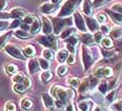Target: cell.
<instances>
[{"label": "cell", "instance_id": "cell-1", "mask_svg": "<svg viewBox=\"0 0 122 111\" xmlns=\"http://www.w3.org/2000/svg\"><path fill=\"white\" fill-rule=\"evenodd\" d=\"M51 95L54 97L55 99H60L63 100L64 103L68 104L70 102H73L75 99L76 93L72 88H64L59 85H54L51 87Z\"/></svg>", "mask_w": 122, "mask_h": 111}, {"label": "cell", "instance_id": "cell-2", "mask_svg": "<svg viewBox=\"0 0 122 111\" xmlns=\"http://www.w3.org/2000/svg\"><path fill=\"white\" fill-rule=\"evenodd\" d=\"M81 2H82V0H66L59 10L58 17L60 18L71 17V15H74V13L76 12L78 6L81 4Z\"/></svg>", "mask_w": 122, "mask_h": 111}, {"label": "cell", "instance_id": "cell-3", "mask_svg": "<svg viewBox=\"0 0 122 111\" xmlns=\"http://www.w3.org/2000/svg\"><path fill=\"white\" fill-rule=\"evenodd\" d=\"M74 22L71 17L66 18H60V17H54L52 18V23H53V32L55 35H60L61 32L64 30L65 27H70Z\"/></svg>", "mask_w": 122, "mask_h": 111}, {"label": "cell", "instance_id": "cell-4", "mask_svg": "<svg viewBox=\"0 0 122 111\" xmlns=\"http://www.w3.org/2000/svg\"><path fill=\"white\" fill-rule=\"evenodd\" d=\"M81 57H82L84 71H87L92 67V64L96 61V57L92 54L88 48H86V46H82V48H81Z\"/></svg>", "mask_w": 122, "mask_h": 111}, {"label": "cell", "instance_id": "cell-5", "mask_svg": "<svg viewBox=\"0 0 122 111\" xmlns=\"http://www.w3.org/2000/svg\"><path fill=\"white\" fill-rule=\"evenodd\" d=\"M37 40L40 45H42L43 47H45L46 49H53V50H56V49L58 48V41H57V38H56L55 34L40 36Z\"/></svg>", "mask_w": 122, "mask_h": 111}, {"label": "cell", "instance_id": "cell-6", "mask_svg": "<svg viewBox=\"0 0 122 111\" xmlns=\"http://www.w3.org/2000/svg\"><path fill=\"white\" fill-rule=\"evenodd\" d=\"M4 50L5 52L11 55L12 57L16 58V59H19V60H25L26 59V56L24 55L23 51L20 49V47L16 45H13V43H7V45L4 47Z\"/></svg>", "mask_w": 122, "mask_h": 111}, {"label": "cell", "instance_id": "cell-7", "mask_svg": "<svg viewBox=\"0 0 122 111\" xmlns=\"http://www.w3.org/2000/svg\"><path fill=\"white\" fill-rule=\"evenodd\" d=\"M73 21L75 23V27L78 31L81 33H86L87 32V28H86V22L85 18L80 14L79 12H75L73 15Z\"/></svg>", "mask_w": 122, "mask_h": 111}, {"label": "cell", "instance_id": "cell-8", "mask_svg": "<svg viewBox=\"0 0 122 111\" xmlns=\"http://www.w3.org/2000/svg\"><path fill=\"white\" fill-rule=\"evenodd\" d=\"M85 22H86V28H87V30L92 33L98 32V30L100 29V23L97 21L96 18H93L92 16H86Z\"/></svg>", "mask_w": 122, "mask_h": 111}, {"label": "cell", "instance_id": "cell-9", "mask_svg": "<svg viewBox=\"0 0 122 111\" xmlns=\"http://www.w3.org/2000/svg\"><path fill=\"white\" fill-rule=\"evenodd\" d=\"M41 24H42V33L44 35H50L53 32V23L52 20H50L46 16H42L41 17Z\"/></svg>", "mask_w": 122, "mask_h": 111}, {"label": "cell", "instance_id": "cell-10", "mask_svg": "<svg viewBox=\"0 0 122 111\" xmlns=\"http://www.w3.org/2000/svg\"><path fill=\"white\" fill-rule=\"evenodd\" d=\"M58 9V4H53L52 2H45L39 6V11L44 15H50Z\"/></svg>", "mask_w": 122, "mask_h": 111}, {"label": "cell", "instance_id": "cell-11", "mask_svg": "<svg viewBox=\"0 0 122 111\" xmlns=\"http://www.w3.org/2000/svg\"><path fill=\"white\" fill-rule=\"evenodd\" d=\"M27 69H29V73L30 74H36L39 72L40 70V64L39 61H38V58H30L29 61V64H27Z\"/></svg>", "mask_w": 122, "mask_h": 111}, {"label": "cell", "instance_id": "cell-12", "mask_svg": "<svg viewBox=\"0 0 122 111\" xmlns=\"http://www.w3.org/2000/svg\"><path fill=\"white\" fill-rule=\"evenodd\" d=\"M78 108L80 111H93L94 102L92 99H83L78 103Z\"/></svg>", "mask_w": 122, "mask_h": 111}, {"label": "cell", "instance_id": "cell-13", "mask_svg": "<svg viewBox=\"0 0 122 111\" xmlns=\"http://www.w3.org/2000/svg\"><path fill=\"white\" fill-rule=\"evenodd\" d=\"M105 13L108 15V16H110V18L113 20L114 23H116L118 25L122 24V14H120V13H117L115 11H113V10H106Z\"/></svg>", "mask_w": 122, "mask_h": 111}, {"label": "cell", "instance_id": "cell-14", "mask_svg": "<svg viewBox=\"0 0 122 111\" xmlns=\"http://www.w3.org/2000/svg\"><path fill=\"white\" fill-rule=\"evenodd\" d=\"M82 11L85 16H92L94 12V6L91 0H83L82 1Z\"/></svg>", "mask_w": 122, "mask_h": 111}, {"label": "cell", "instance_id": "cell-15", "mask_svg": "<svg viewBox=\"0 0 122 111\" xmlns=\"http://www.w3.org/2000/svg\"><path fill=\"white\" fill-rule=\"evenodd\" d=\"M41 97H42V102H43V105L45 106V108L49 109V108H52V107H54L55 106V99L51 94L42 93Z\"/></svg>", "mask_w": 122, "mask_h": 111}, {"label": "cell", "instance_id": "cell-16", "mask_svg": "<svg viewBox=\"0 0 122 111\" xmlns=\"http://www.w3.org/2000/svg\"><path fill=\"white\" fill-rule=\"evenodd\" d=\"M11 15L14 19H23L27 15V13L25 10L21 9V7H15L11 11Z\"/></svg>", "mask_w": 122, "mask_h": 111}, {"label": "cell", "instance_id": "cell-17", "mask_svg": "<svg viewBox=\"0 0 122 111\" xmlns=\"http://www.w3.org/2000/svg\"><path fill=\"white\" fill-rule=\"evenodd\" d=\"M13 35L16 36L18 39H21V40H29V39H30V38L33 37V35L30 34V32H27V31H23L21 29L20 30L17 29L14 33H13Z\"/></svg>", "mask_w": 122, "mask_h": 111}, {"label": "cell", "instance_id": "cell-18", "mask_svg": "<svg viewBox=\"0 0 122 111\" xmlns=\"http://www.w3.org/2000/svg\"><path fill=\"white\" fill-rule=\"evenodd\" d=\"M34 106V102H33L30 99H27V97H24L20 100V107L22 108V110L24 111H29L33 108Z\"/></svg>", "mask_w": 122, "mask_h": 111}, {"label": "cell", "instance_id": "cell-19", "mask_svg": "<svg viewBox=\"0 0 122 111\" xmlns=\"http://www.w3.org/2000/svg\"><path fill=\"white\" fill-rule=\"evenodd\" d=\"M42 28V24H41V21L39 20V18H36V20H35L34 22H33V24L30 25V33L32 35H35L37 34V33H39L40 29Z\"/></svg>", "mask_w": 122, "mask_h": 111}, {"label": "cell", "instance_id": "cell-20", "mask_svg": "<svg viewBox=\"0 0 122 111\" xmlns=\"http://www.w3.org/2000/svg\"><path fill=\"white\" fill-rule=\"evenodd\" d=\"M75 33H76V29H75V28H72V27L65 28V29L61 32L60 38H61V39H67L68 37H71V36L74 35Z\"/></svg>", "mask_w": 122, "mask_h": 111}, {"label": "cell", "instance_id": "cell-21", "mask_svg": "<svg viewBox=\"0 0 122 111\" xmlns=\"http://www.w3.org/2000/svg\"><path fill=\"white\" fill-rule=\"evenodd\" d=\"M68 57V51L65 49V50H60L58 51L57 55H56V59L58 60L59 64H63L64 61H66V59Z\"/></svg>", "mask_w": 122, "mask_h": 111}, {"label": "cell", "instance_id": "cell-22", "mask_svg": "<svg viewBox=\"0 0 122 111\" xmlns=\"http://www.w3.org/2000/svg\"><path fill=\"white\" fill-rule=\"evenodd\" d=\"M90 90V78H85L81 82L80 86L78 87V91L80 93H85Z\"/></svg>", "mask_w": 122, "mask_h": 111}, {"label": "cell", "instance_id": "cell-23", "mask_svg": "<svg viewBox=\"0 0 122 111\" xmlns=\"http://www.w3.org/2000/svg\"><path fill=\"white\" fill-rule=\"evenodd\" d=\"M23 53L24 55L26 56V57L29 58H33L35 55H36V50H35V48L33 47V46H25L24 49H23Z\"/></svg>", "mask_w": 122, "mask_h": 111}, {"label": "cell", "instance_id": "cell-24", "mask_svg": "<svg viewBox=\"0 0 122 111\" xmlns=\"http://www.w3.org/2000/svg\"><path fill=\"white\" fill-rule=\"evenodd\" d=\"M81 40H82V42L84 43V46H92L94 42H95L94 35L87 34V33H85V34L82 35V37H81Z\"/></svg>", "mask_w": 122, "mask_h": 111}, {"label": "cell", "instance_id": "cell-25", "mask_svg": "<svg viewBox=\"0 0 122 111\" xmlns=\"http://www.w3.org/2000/svg\"><path fill=\"white\" fill-rule=\"evenodd\" d=\"M110 35H111V38L113 39H119V38L122 37V28H113L110 32Z\"/></svg>", "mask_w": 122, "mask_h": 111}, {"label": "cell", "instance_id": "cell-26", "mask_svg": "<svg viewBox=\"0 0 122 111\" xmlns=\"http://www.w3.org/2000/svg\"><path fill=\"white\" fill-rule=\"evenodd\" d=\"M101 45L105 50H111L114 47V42H113V38L111 37H103L102 41H101Z\"/></svg>", "mask_w": 122, "mask_h": 111}, {"label": "cell", "instance_id": "cell-27", "mask_svg": "<svg viewBox=\"0 0 122 111\" xmlns=\"http://www.w3.org/2000/svg\"><path fill=\"white\" fill-rule=\"evenodd\" d=\"M42 56L47 60H54L56 58V55L52 49H44L42 51Z\"/></svg>", "mask_w": 122, "mask_h": 111}, {"label": "cell", "instance_id": "cell-28", "mask_svg": "<svg viewBox=\"0 0 122 111\" xmlns=\"http://www.w3.org/2000/svg\"><path fill=\"white\" fill-rule=\"evenodd\" d=\"M38 61H39L40 68H41L43 71L50 70V67H51L50 60H47V59H45L44 57H39V58H38Z\"/></svg>", "mask_w": 122, "mask_h": 111}, {"label": "cell", "instance_id": "cell-29", "mask_svg": "<svg viewBox=\"0 0 122 111\" xmlns=\"http://www.w3.org/2000/svg\"><path fill=\"white\" fill-rule=\"evenodd\" d=\"M13 35V33H12V31H10V32H7L5 33L4 35H2V36H0V49L1 48H4L5 47V43L7 42V40L11 38V36Z\"/></svg>", "mask_w": 122, "mask_h": 111}, {"label": "cell", "instance_id": "cell-30", "mask_svg": "<svg viewBox=\"0 0 122 111\" xmlns=\"http://www.w3.org/2000/svg\"><path fill=\"white\" fill-rule=\"evenodd\" d=\"M52 77H53L52 71L46 70V71H43L41 73V75H40V79H41L43 82H49L51 79H52Z\"/></svg>", "mask_w": 122, "mask_h": 111}, {"label": "cell", "instance_id": "cell-31", "mask_svg": "<svg viewBox=\"0 0 122 111\" xmlns=\"http://www.w3.org/2000/svg\"><path fill=\"white\" fill-rule=\"evenodd\" d=\"M116 95H117V89H113L106 94L105 96V100L108 103V104H113V102L116 99Z\"/></svg>", "mask_w": 122, "mask_h": 111}, {"label": "cell", "instance_id": "cell-32", "mask_svg": "<svg viewBox=\"0 0 122 111\" xmlns=\"http://www.w3.org/2000/svg\"><path fill=\"white\" fill-rule=\"evenodd\" d=\"M13 89H14V92L17 94H23L25 93V91H26V88L23 86V84H15L14 87H13Z\"/></svg>", "mask_w": 122, "mask_h": 111}, {"label": "cell", "instance_id": "cell-33", "mask_svg": "<svg viewBox=\"0 0 122 111\" xmlns=\"http://www.w3.org/2000/svg\"><path fill=\"white\" fill-rule=\"evenodd\" d=\"M67 71H68V68H67V66H65V64H60V66L57 68V70H56L57 75L60 76V77H63V76L66 75Z\"/></svg>", "mask_w": 122, "mask_h": 111}, {"label": "cell", "instance_id": "cell-34", "mask_svg": "<svg viewBox=\"0 0 122 111\" xmlns=\"http://www.w3.org/2000/svg\"><path fill=\"white\" fill-rule=\"evenodd\" d=\"M67 84L70 85L71 87H73V88H78L80 86V84H81V81L78 78V77L73 76V77H70V78L67 79Z\"/></svg>", "mask_w": 122, "mask_h": 111}, {"label": "cell", "instance_id": "cell-35", "mask_svg": "<svg viewBox=\"0 0 122 111\" xmlns=\"http://www.w3.org/2000/svg\"><path fill=\"white\" fill-rule=\"evenodd\" d=\"M36 18H37L36 15H34V14H27L26 16H25L23 19H22V22H24V23H27V24L32 25L33 22L36 20Z\"/></svg>", "mask_w": 122, "mask_h": 111}, {"label": "cell", "instance_id": "cell-36", "mask_svg": "<svg viewBox=\"0 0 122 111\" xmlns=\"http://www.w3.org/2000/svg\"><path fill=\"white\" fill-rule=\"evenodd\" d=\"M18 70V68H17V66H15L14 64H10L5 66V72L9 75H13V74H15Z\"/></svg>", "mask_w": 122, "mask_h": 111}, {"label": "cell", "instance_id": "cell-37", "mask_svg": "<svg viewBox=\"0 0 122 111\" xmlns=\"http://www.w3.org/2000/svg\"><path fill=\"white\" fill-rule=\"evenodd\" d=\"M107 90H108V85H107V82H101L100 84L98 85V91H99V93L105 94L106 92H107Z\"/></svg>", "mask_w": 122, "mask_h": 111}, {"label": "cell", "instance_id": "cell-38", "mask_svg": "<svg viewBox=\"0 0 122 111\" xmlns=\"http://www.w3.org/2000/svg\"><path fill=\"white\" fill-rule=\"evenodd\" d=\"M96 19H97V21L100 24H104L106 22V20H107V16H106L105 13L100 12V13H98V14H97V16H96Z\"/></svg>", "mask_w": 122, "mask_h": 111}, {"label": "cell", "instance_id": "cell-39", "mask_svg": "<svg viewBox=\"0 0 122 111\" xmlns=\"http://www.w3.org/2000/svg\"><path fill=\"white\" fill-rule=\"evenodd\" d=\"M24 75L22 73H15L12 77V81L15 82V84H21L24 79Z\"/></svg>", "mask_w": 122, "mask_h": 111}, {"label": "cell", "instance_id": "cell-40", "mask_svg": "<svg viewBox=\"0 0 122 111\" xmlns=\"http://www.w3.org/2000/svg\"><path fill=\"white\" fill-rule=\"evenodd\" d=\"M4 110L5 111H17V105L14 102H7L4 106Z\"/></svg>", "mask_w": 122, "mask_h": 111}, {"label": "cell", "instance_id": "cell-41", "mask_svg": "<svg viewBox=\"0 0 122 111\" xmlns=\"http://www.w3.org/2000/svg\"><path fill=\"white\" fill-rule=\"evenodd\" d=\"M65 40H66V43L73 45V46H75V47L79 43V38H78L76 35H72L71 37H68L67 39H65Z\"/></svg>", "mask_w": 122, "mask_h": 111}, {"label": "cell", "instance_id": "cell-42", "mask_svg": "<svg viewBox=\"0 0 122 111\" xmlns=\"http://www.w3.org/2000/svg\"><path fill=\"white\" fill-rule=\"evenodd\" d=\"M111 0H94L93 1V6H94V9H99L104 4H106L107 2H110Z\"/></svg>", "mask_w": 122, "mask_h": 111}, {"label": "cell", "instance_id": "cell-43", "mask_svg": "<svg viewBox=\"0 0 122 111\" xmlns=\"http://www.w3.org/2000/svg\"><path fill=\"white\" fill-rule=\"evenodd\" d=\"M98 85H99V81L97 77H95V76L90 77V90H94Z\"/></svg>", "mask_w": 122, "mask_h": 111}, {"label": "cell", "instance_id": "cell-44", "mask_svg": "<svg viewBox=\"0 0 122 111\" xmlns=\"http://www.w3.org/2000/svg\"><path fill=\"white\" fill-rule=\"evenodd\" d=\"M103 75H104V77H107V78L112 77L114 75L113 69H112L111 67H104L103 68Z\"/></svg>", "mask_w": 122, "mask_h": 111}, {"label": "cell", "instance_id": "cell-45", "mask_svg": "<svg viewBox=\"0 0 122 111\" xmlns=\"http://www.w3.org/2000/svg\"><path fill=\"white\" fill-rule=\"evenodd\" d=\"M103 68L104 67H98V68H96L95 71H94V76L97 77V78H102V77H104V75H103Z\"/></svg>", "mask_w": 122, "mask_h": 111}, {"label": "cell", "instance_id": "cell-46", "mask_svg": "<svg viewBox=\"0 0 122 111\" xmlns=\"http://www.w3.org/2000/svg\"><path fill=\"white\" fill-rule=\"evenodd\" d=\"M112 109L114 111H122V100H117L112 104Z\"/></svg>", "mask_w": 122, "mask_h": 111}, {"label": "cell", "instance_id": "cell-47", "mask_svg": "<svg viewBox=\"0 0 122 111\" xmlns=\"http://www.w3.org/2000/svg\"><path fill=\"white\" fill-rule=\"evenodd\" d=\"M21 23H22V20L21 19H14L11 22V24H10V29H11V30H13V29H18L20 25H21Z\"/></svg>", "mask_w": 122, "mask_h": 111}, {"label": "cell", "instance_id": "cell-48", "mask_svg": "<svg viewBox=\"0 0 122 111\" xmlns=\"http://www.w3.org/2000/svg\"><path fill=\"white\" fill-rule=\"evenodd\" d=\"M12 15L11 12H3V11H0V20H9L12 19Z\"/></svg>", "mask_w": 122, "mask_h": 111}, {"label": "cell", "instance_id": "cell-49", "mask_svg": "<svg viewBox=\"0 0 122 111\" xmlns=\"http://www.w3.org/2000/svg\"><path fill=\"white\" fill-rule=\"evenodd\" d=\"M104 34H102L101 32H96V33H94V39H95V42L96 43H101V41H102L103 39V36Z\"/></svg>", "mask_w": 122, "mask_h": 111}, {"label": "cell", "instance_id": "cell-50", "mask_svg": "<svg viewBox=\"0 0 122 111\" xmlns=\"http://www.w3.org/2000/svg\"><path fill=\"white\" fill-rule=\"evenodd\" d=\"M100 32L102 33V34H104V35H107V34H110V32H111V29L107 27L105 23L104 24H100Z\"/></svg>", "mask_w": 122, "mask_h": 111}, {"label": "cell", "instance_id": "cell-51", "mask_svg": "<svg viewBox=\"0 0 122 111\" xmlns=\"http://www.w3.org/2000/svg\"><path fill=\"white\" fill-rule=\"evenodd\" d=\"M111 10H113V11H115L117 13H120L122 14V3H115L113 4L111 7Z\"/></svg>", "mask_w": 122, "mask_h": 111}, {"label": "cell", "instance_id": "cell-52", "mask_svg": "<svg viewBox=\"0 0 122 111\" xmlns=\"http://www.w3.org/2000/svg\"><path fill=\"white\" fill-rule=\"evenodd\" d=\"M10 28V22L7 20H0V31H4Z\"/></svg>", "mask_w": 122, "mask_h": 111}, {"label": "cell", "instance_id": "cell-53", "mask_svg": "<svg viewBox=\"0 0 122 111\" xmlns=\"http://www.w3.org/2000/svg\"><path fill=\"white\" fill-rule=\"evenodd\" d=\"M67 104L66 103H64L63 100H60V99H55V107L59 108V109H61V108L65 107Z\"/></svg>", "mask_w": 122, "mask_h": 111}, {"label": "cell", "instance_id": "cell-54", "mask_svg": "<svg viewBox=\"0 0 122 111\" xmlns=\"http://www.w3.org/2000/svg\"><path fill=\"white\" fill-rule=\"evenodd\" d=\"M75 61H76V57H75V55H74V54H71V55H68V57L66 59V64H67L72 66V64H75Z\"/></svg>", "mask_w": 122, "mask_h": 111}, {"label": "cell", "instance_id": "cell-55", "mask_svg": "<svg viewBox=\"0 0 122 111\" xmlns=\"http://www.w3.org/2000/svg\"><path fill=\"white\" fill-rule=\"evenodd\" d=\"M22 84H23V86L26 88V89H30V86H32V82H30V79L29 78V77H26V76L24 77V79H23V82H22Z\"/></svg>", "mask_w": 122, "mask_h": 111}, {"label": "cell", "instance_id": "cell-56", "mask_svg": "<svg viewBox=\"0 0 122 111\" xmlns=\"http://www.w3.org/2000/svg\"><path fill=\"white\" fill-rule=\"evenodd\" d=\"M65 111H76L75 104H74L73 102H70L66 106H65Z\"/></svg>", "mask_w": 122, "mask_h": 111}, {"label": "cell", "instance_id": "cell-57", "mask_svg": "<svg viewBox=\"0 0 122 111\" xmlns=\"http://www.w3.org/2000/svg\"><path fill=\"white\" fill-rule=\"evenodd\" d=\"M66 50L68 51L70 53H72V54H75L76 53V48H75V46H73V45H70V43H66Z\"/></svg>", "mask_w": 122, "mask_h": 111}, {"label": "cell", "instance_id": "cell-58", "mask_svg": "<svg viewBox=\"0 0 122 111\" xmlns=\"http://www.w3.org/2000/svg\"><path fill=\"white\" fill-rule=\"evenodd\" d=\"M6 6H7V0H0V11L5 10Z\"/></svg>", "mask_w": 122, "mask_h": 111}, {"label": "cell", "instance_id": "cell-59", "mask_svg": "<svg viewBox=\"0 0 122 111\" xmlns=\"http://www.w3.org/2000/svg\"><path fill=\"white\" fill-rule=\"evenodd\" d=\"M20 29L23 30V31H27V32H29V31L30 30V25L27 24V23H24V22H22L21 25H20Z\"/></svg>", "mask_w": 122, "mask_h": 111}, {"label": "cell", "instance_id": "cell-60", "mask_svg": "<svg viewBox=\"0 0 122 111\" xmlns=\"http://www.w3.org/2000/svg\"><path fill=\"white\" fill-rule=\"evenodd\" d=\"M93 111H105V110H104L102 107H100V106H96V107L93 109Z\"/></svg>", "mask_w": 122, "mask_h": 111}, {"label": "cell", "instance_id": "cell-61", "mask_svg": "<svg viewBox=\"0 0 122 111\" xmlns=\"http://www.w3.org/2000/svg\"><path fill=\"white\" fill-rule=\"evenodd\" d=\"M51 2H52L53 4H59L61 2V0H51Z\"/></svg>", "mask_w": 122, "mask_h": 111}, {"label": "cell", "instance_id": "cell-62", "mask_svg": "<svg viewBox=\"0 0 122 111\" xmlns=\"http://www.w3.org/2000/svg\"><path fill=\"white\" fill-rule=\"evenodd\" d=\"M47 111H56V109L54 107H52V108H49V109H47Z\"/></svg>", "mask_w": 122, "mask_h": 111}]
</instances>
